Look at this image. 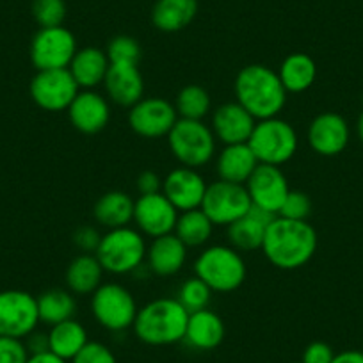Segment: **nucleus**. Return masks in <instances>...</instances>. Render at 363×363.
Returning a JSON list of instances; mask_svg holds the SVG:
<instances>
[{
    "instance_id": "19",
    "label": "nucleus",
    "mask_w": 363,
    "mask_h": 363,
    "mask_svg": "<svg viewBox=\"0 0 363 363\" xmlns=\"http://www.w3.org/2000/svg\"><path fill=\"white\" fill-rule=\"evenodd\" d=\"M257 120L239 102L219 106L212 114V132L216 141L223 145H242L250 141Z\"/></svg>"
},
{
    "instance_id": "17",
    "label": "nucleus",
    "mask_w": 363,
    "mask_h": 363,
    "mask_svg": "<svg viewBox=\"0 0 363 363\" xmlns=\"http://www.w3.org/2000/svg\"><path fill=\"white\" fill-rule=\"evenodd\" d=\"M306 138L310 148L317 155L335 157L349 145L351 130L344 116L337 113H323L312 120Z\"/></svg>"
},
{
    "instance_id": "18",
    "label": "nucleus",
    "mask_w": 363,
    "mask_h": 363,
    "mask_svg": "<svg viewBox=\"0 0 363 363\" xmlns=\"http://www.w3.org/2000/svg\"><path fill=\"white\" fill-rule=\"evenodd\" d=\"M68 116L75 130L87 135L99 134L111 121L109 100L95 89H80L68 107Z\"/></svg>"
},
{
    "instance_id": "38",
    "label": "nucleus",
    "mask_w": 363,
    "mask_h": 363,
    "mask_svg": "<svg viewBox=\"0 0 363 363\" xmlns=\"http://www.w3.org/2000/svg\"><path fill=\"white\" fill-rule=\"evenodd\" d=\"M69 363H118L114 352L102 342H87Z\"/></svg>"
},
{
    "instance_id": "7",
    "label": "nucleus",
    "mask_w": 363,
    "mask_h": 363,
    "mask_svg": "<svg viewBox=\"0 0 363 363\" xmlns=\"http://www.w3.org/2000/svg\"><path fill=\"white\" fill-rule=\"evenodd\" d=\"M167 145L174 159L184 167L207 166L216 153L214 132L203 120H182L167 134Z\"/></svg>"
},
{
    "instance_id": "27",
    "label": "nucleus",
    "mask_w": 363,
    "mask_h": 363,
    "mask_svg": "<svg viewBox=\"0 0 363 363\" xmlns=\"http://www.w3.org/2000/svg\"><path fill=\"white\" fill-rule=\"evenodd\" d=\"M104 272L106 271L95 255L80 253L79 257L69 262L68 269H66L65 280L68 291L79 296L93 294L102 285Z\"/></svg>"
},
{
    "instance_id": "34",
    "label": "nucleus",
    "mask_w": 363,
    "mask_h": 363,
    "mask_svg": "<svg viewBox=\"0 0 363 363\" xmlns=\"http://www.w3.org/2000/svg\"><path fill=\"white\" fill-rule=\"evenodd\" d=\"M214 292L211 291L205 281H201L198 277L187 278L184 284L178 289L177 299L184 308L189 313L198 312V310H205L211 305V299Z\"/></svg>"
},
{
    "instance_id": "10",
    "label": "nucleus",
    "mask_w": 363,
    "mask_h": 363,
    "mask_svg": "<svg viewBox=\"0 0 363 363\" xmlns=\"http://www.w3.org/2000/svg\"><path fill=\"white\" fill-rule=\"evenodd\" d=\"M77 40L66 27L40 29L30 43V61L38 72L43 69H66L77 54Z\"/></svg>"
},
{
    "instance_id": "36",
    "label": "nucleus",
    "mask_w": 363,
    "mask_h": 363,
    "mask_svg": "<svg viewBox=\"0 0 363 363\" xmlns=\"http://www.w3.org/2000/svg\"><path fill=\"white\" fill-rule=\"evenodd\" d=\"M33 16L40 29L62 26L66 18L65 0H33Z\"/></svg>"
},
{
    "instance_id": "39",
    "label": "nucleus",
    "mask_w": 363,
    "mask_h": 363,
    "mask_svg": "<svg viewBox=\"0 0 363 363\" xmlns=\"http://www.w3.org/2000/svg\"><path fill=\"white\" fill-rule=\"evenodd\" d=\"M29 351L22 338L0 337V363H27Z\"/></svg>"
},
{
    "instance_id": "26",
    "label": "nucleus",
    "mask_w": 363,
    "mask_h": 363,
    "mask_svg": "<svg viewBox=\"0 0 363 363\" xmlns=\"http://www.w3.org/2000/svg\"><path fill=\"white\" fill-rule=\"evenodd\" d=\"M134 203L135 200L123 191H109L96 200L93 218L107 230L123 228L134 221Z\"/></svg>"
},
{
    "instance_id": "2",
    "label": "nucleus",
    "mask_w": 363,
    "mask_h": 363,
    "mask_svg": "<svg viewBox=\"0 0 363 363\" xmlns=\"http://www.w3.org/2000/svg\"><path fill=\"white\" fill-rule=\"evenodd\" d=\"M235 102H239L257 121L277 118L287 104V89L278 72L265 65H247L237 75Z\"/></svg>"
},
{
    "instance_id": "16",
    "label": "nucleus",
    "mask_w": 363,
    "mask_h": 363,
    "mask_svg": "<svg viewBox=\"0 0 363 363\" xmlns=\"http://www.w3.org/2000/svg\"><path fill=\"white\" fill-rule=\"evenodd\" d=\"M207 182L193 167H174L162 178V194L178 212L194 211L201 207Z\"/></svg>"
},
{
    "instance_id": "14",
    "label": "nucleus",
    "mask_w": 363,
    "mask_h": 363,
    "mask_svg": "<svg viewBox=\"0 0 363 363\" xmlns=\"http://www.w3.org/2000/svg\"><path fill=\"white\" fill-rule=\"evenodd\" d=\"M246 191L255 207L278 216L285 198L291 193V187L281 167L258 164L250 180L246 182Z\"/></svg>"
},
{
    "instance_id": "46",
    "label": "nucleus",
    "mask_w": 363,
    "mask_h": 363,
    "mask_svg": "<svg viewBox=\"0 0 363 363\" xmlns=\"http://www.w3.org/2000/svg\"><path fill=\"white\" fill-rule=\"evenodd\" d=\"M356 132H358L359 141L363 143V111H362V114H359V118H358V123H356Z\"/></svg>"
},
{
    "instance_id": "43",
    "label": "nucleus",
    "mask_w": 363,
    "mask_h": 363,
    "mask_svg": "<svg viewBox=\"0 0 363 363\" xmlns=\"http://www.w3.org/2000/svg\"><path fill=\"white\" fill-rule=\"evenodd\" d=\"M26 338V347L27 351H29V354L50 351V349H48V333H38V331H33V333Z\"/></svg>"
},
{
    "instance_id": "25",
    "label": "nucleus",
    "mask_w": 363,
    "mask_h": 363,
    "mask_svg": "<svg viewBox=\"0 0 363 363\" xmlns=\"http://www.w3.org/2000/svg\"><path fill=\"white\" fill-rule=\"evenodd\" d=\"M109 57L96 47H86L77 50L68 69L80 89H95L106 80L109 72Z\"/></svg>"
},
{
    "instance_id": "21",
    "label": "nucleus",
    "mask_w": 363,
    "mask_h": 363,
    "mask_svg": "<svg viewBox=\"0 0 363 363\" xmlns=\"http://www.w3.org/2000/svg\"><path fill=\"white\" fill-rule=\"evenodd\" d=\"M187 250L189 247L174 233L157 237L146 247V264L157 277H173L186 264Z\"/></svg>"
},
{
    "instance_id": "22",
    "label": "nucleus",
    "mask_w": 363,
    "mask_h": 363,
    "mask_svg": "<svg viewBox=\"0 0 363 363\" xmlns=\"http://www.w3.org/2000/svg\"><path fill=\"white\" fill-rule=\"evenodd\" d=\"M274 218L277 216L269 214V212L251 205V208L242 218H239L235 223L226 226L232 247H235L237 251L260 250L265 232H267V226L271 225Z\"/></svg>"
},
{
    "instance_id": "37",
    "label": "nucleus",
    "mask_w": 363,
    "mask_h": 363,
    "mask_svg": "<svg viewBox=\"0 0 363 363\" xmlns=\"http://www.w3.org/2000/svg\"><path fill=\"white\" fill-rule=\"evenodd\" d=\"M310 214H312V200L303 191H291L278 212L280 218L294 219V221H306Z\"/></svg>"
},
{
    "instance_id": "33",
    "label": "nucleus",
    "mask_w": 363,
    "mask_h": 363,
    "mask_svg": "<svg viewBox=\"0 0 363 363\" xmlns=\"http://www.w3.org/2000/svg\"><path fill=\"white\" fill-rule=\"evenodd\" d=\"M174 109L178 118L182 120H203L211 113V95L205 87L198 84H189L178 91L177 100H174Z\"/></svg>"
},
{
    "instance_id": "12",
    "label": "nucleus",
    "mask_w": 363,
    "mask_h": 363,
    "mask_svg": "<svg viewBox=\"0 0 363 363\" xmlns=\"http://www.w3.org/2000/svg\"><path fill=\"white\" fill-rule=\"evenodd\" d=\"M40 324L38 299L26 291L0 292V337L26 338Z\"/></svg>"
},
{
    "instance_id": "29",
    "label": "nucleus",
    "mask_w": 363,
    "mask_h": 363,
    "mask_svg": "<svg viewBox=\"0 0 363 363\" xmlns=\"http://www.w3.org/2000/svg\"><path fill=\"white\" fill-rule=\"evenodd\" d=\"M87 342L89 338H87L86 328L75 319L55 324L48 331V349L66 362H72L86 347Z\"/></svg>"
},
{
    "instance_id": "8",
    "label": "nucleus",
    "mask_w": 363,
    "mask_h": 363,
    "mask_svg": "<svg viewBox=\"0 0 363 363\" xmlns=\"http://www.w3.org/2000/svg\"><path fill=\"white\" fill-rule=\"evenodd\" d=\"M138 310L132 292L120 284H102L91 294V313L109 331H125L134 326Z\"/></svg>"
},
{
    "instance_id": "5",
    "label": "nucleus",
    "mask_w": 363,
    "mask_h": 363,
    "mask_svg": "<svg viewBox=\"0 0 363 363\" xmlns=\"http://www.w3.org/2000/svg\"><path fill=\"white\" fill-rule=\"evenodd\" d=\"M146 242L139 230L123 226L104 233L95 257L111 274H130L146 262Z\"/></svg>"
},
{
    "instance_id": "1",
    "label": "nucleus",
    "mask_w": 363,
    "mask_h": 363,
    "mask_svg": "<svg viewBox=\"0 0 363 363\" xmlns=\"http://www.w3.org/2000/svg\"><path fill=\"white\" fill-rule=\"evenodd\" d=\"M317 242V232L308 221H294L277 216L267 226L260 250L274 267L294 271L312 260Z\"/></svg>"
},
{
    "instance_id": "9",
    "label": "nucleus",
    "mask_w": 363,
    "mask_h": 363,
    "mask_svg": "<svg viewBox=\"0 0 363 363\" xmlns=\"http://www.w3.org/2000/svg\"><path fill=\"white\" fill-rule=\"evenodd\" d=\"M251 198L246 186L230 184V182H212L205 191L201 211L207 214L214 226H230L242 218L251 208Z\"/></svg>"
},
{
    "instance_id": "28",
    "label": "nucleus",
    "mask_w": 363,
    "mask_h": 363,
    "mask_svg": "<svg viewBox=\"0 0 363 363\" xmlns=\"http://www.w3.org/2000/svg\"><path fill=\"white\" fill-rule=\"evenodd\" d=\"M198 15V0H157L152 23L162 33H178L191 26Z\"/></svg>"
},
{
    "instance_id": "3",
    "label": "nucleus",
    "mask_w": 363,
    "mask_h": 363,
    "mask_svg": "<svg viewBox=\"0 0 363 363\" xmlns=\"http://www.w3.org/2000/svg\"><path fill=\"white\" fill-rule=\"evenodd\" d=\"M189 312L177 298H159L138 310L134 333L148 345H171L186 337Z\"/></svg>"
},
{
    "instance_id": "41",
    "label": "nucleus",
    "mask_w": 363,
    "mask_h": 363,
    "mask_svg": "<svg viewBox=\"0 0 363 363\" xmlns=\"http://www.w3.org/2000/svg\"><path fill=\"white\" fill-rule=\"evenodd\" d=\"M333 358L335 352L330 344H326V342H312L310 345H306L301 363H331Z\"/></svg>"
},
{
    "instance_id": "20",
    "label": "nucleus",
    "mask_w": 363,
    "mask_h": 363,
    "mask_svg": "<svg viewBox=\"0 0 363 363\" xmlns=\"http://www.w3.org/2000/svg\"><path fill=\"white\" fill-rule=\"evenodd\" d=\"M107 99L120 107H128L145 99V79L138 65H111L104 80Z\"/></svg>"
},
{
    "instance_id": "45",
    "label": "nucleus",
    "mask_w": 363,
    "mask_h": 363,
    "mask_svg": "<svg viewBox=\"0 0 363 363\" xmlns=\"http://www.w3.org/2000/svg\"><path fill=\"white\" fill-rule=\"evenodd\" d=\"M27 363H68V362L59 358V356H55L54 352L45 351V352H38V354H29Z\"/></svg>"
},
{
    "instance_id": "24",
    "label": "nucleus",
    "mask_w": 363,
    "mask_h": 363,
    "mask_svg": "<svg viewBox=\"0 0 363 363\" xmlns=\"http://www.w3.org/2000/svg\"><path fill=\"white\" fill-rule=\"evenodd\" d=\"M258 160L255 153L251 152L250 145H226L219 152L216 159V171H218L219 180L230 182V184H240L246 186V182L257 169Z\"/></svg>"
},
{
    "instance_id": "6",
    "label": "nucleus",
    "mask_w": 363,
    "mask_h": 363,
    "mask_svg": "<svg viewBox=\"0 0 363 363\" xmlns=\"http://www.w3.org/2000/svg\"><path fill=\"white\" fill-rule=\"evenodd\" d=\"M247 145L258 162L281 167L296 155L299 139L296 128L277 116L257 121Z\"/></svg>"
},
{
    "instance_id": "13",
    "label": "nucleus",
    "mask_w": 363,
    "mask_h": 363,
    "mask_svg": "<svg viewBox=\"0 0 363 363\" xmlns=\"http://www.w3.org/2000/svg\"><path fill=\"white\" fill-rule=\"evenodd\" d=\"M177 121L178 114L174 106L160 96L139 100L128 111V125L145 139L167 138Z\"/></svg>"
},
{
    "instance_id": "4",
    "label": "nucleus",
    "mask_w": 363,
    "mask_h": 363,
    "mask_svg": "<svg viewBox=\"0 0 363 363\" xmlns=\"http://www.w3.org/2000/svg\"><path fill=\"white\" fill-rule=\"evenodd\" d=\"M193 269L194 277L205 281L212 292H221V294L237 291L244 284L247 274L246 262L240 251L225 244L205 247L194 260Z\"/></svg>"
},
{
    "instance_id": "11",
    "label": "nucleus",
    "mask_w": 363,
    "mask_h": 363,
    "mask_svg": "<svg viewBox=\"0 0 363 363\" xmlns=\"http://www.w3.org/2000/svg\"><path fill=\"white\" fill-rule=\"evenodd\" d=\"M30 99L40 109L48 113L68 111L80 87L69 69H43L38 72L30 80Z\"/></svg>"
},
{
    "instance_id": "42",
    "label": "nucleus",
    "mask_w": 363,
    "mask_h": 363,
    "mask_svg": "<svg viewBox=\"0 0 363 363\" xmlns=\"http://www.w3.org/2000/svg\"><path fill=\"white\" fill-rule=\"evenodd\" d=\"M135 187H138L141 196L162 193V178H160L155 171L146 169L138 177V180H135Z\"/></svg>"
},
{
    "instance_id": "15",
    "label": "nucleus",
    "mask_w": 363,
    "mask_h": 363,
    "mask_svg": "<svg viewBox=\"0 0 363 363\" xmlns=\"http://www.w3.org/2000/svg\"><path fill=\"white\" fill-rule=\"evenodd\" d=\"M180 212L162 193L139 196L134 203V223L143 235L152 239L173 233Z\"/></svg>"
},
{
    "instance_id": "35",
    "label": "nucleus",
    "mask_w": 363,
    "mask_h": 363,
    "mask_svg": "<svg viewBox=\"0 0 363 363\" xmlns=\"http://www.w3.org/2000/svg\"><path fill=\"white\" fill-rule=\"evenodd\" d=\"M111 65H139L141 47L130 36H116L111 40L106 50Z\"/></svg>"
},
{
    "instance_id": "44",
    "label": "nucleus",
    "mask_w": 363,
    "mask_h": 363,
    "mask_svg": "<svg viewBox=\"0 0 363 363\" xmlns=\"http://www.w3.org/2000/svg\"><path fill=\"white\" fill-rule=\"evenodd\" d=\"M331 363H363V351H342Z\"/></svg>"
},
{
    "instance_id": "32",
    "label": "nucleus",
    "mask_w": 363,
    "mask_h": 363,
    "mask_svg": "<svg viewBox=\"0 0 363 363\" xmlns=\"http://www.w3.org/2000/svg\"><path fill=\"white\" fill-rule=\"evenodd\" d=\"M214 232V225L201 208L180 212L173 233L187 247H200L208 242Z\"/></svg>"
},
{
    "instance_id": "40",
    "label": "nucleus",
    "mask_w": 363,
    "mask_h": 363,
    "mask_svg": "<svg viewBox=\"0 0 363 363\" xmlns=\"http://www.w3.org/2000/svg\"><path fill=\"white\" fill-rule=\"evenodd\" d=\"M100 239H102L100 232L95 226L91 225L79 226V228L75 230V233H73V244H75L77 250L82 251V253L95 255L96 247H99L100 244Z\"/></svg>"
},
{
    "instance_id": "30",
    "label": "nucleus",
    "mask_w": 363,
    "mask_h": 363,
    "mask_svg": "<svg viewBox=\"0 0 363 363\" xmlns=\"http://www.w3.org/2000/svg\"><path fill=\"white\" fill-rule=\"evenodd\" d=\"M281 84L287 93H305L317 79V65L308 54L296 52L287 55L278 69Z\"/></svg>"
},
{
    "instance_id": "31",
    "label": "nucleus",
    "mask_w": 363,
    "mask_h": 363,
    "mask_svg": "<svg viewBox=\"0 0 363 363\" xmlns=\"http://www.w3.org/2000/svg\"><path fill=\"white\" fill-rule=\"evenodd\" d=\"M38 299V313L40 323L55 326L59 323L73 319L77 312V301L73 294L65 289H50L45 291Z\"/></svg>"
},
{
    "instance_id": "23",
    "label": "nucleus",
    "mask_w": 363,
    "mask_h": 363,
    "mask_svg": "<svg viewBox=\"0 0 363 363\" xmlns=\"http://www.w3.org/2000/svg\"><path fill=\"white\" fill-rule=\"evenodd\" d=\"M226 328L221 317L211 308L189 313L184 340L196 351H212L225 340Z\"/></svg>"
}]
</instances>
